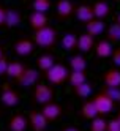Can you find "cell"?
I'll list each match as a JSON object with an SVG mask.
<instances>
[{
    "mask_svg": "<svg viewBox=\"0 0 120 131\" xmlns=\"http://www.w3.org/2000/svg\"><path fill=\"white\" fill-rule=\"evenodd\" d=\"M57 40H59L57 30L51 25H46L40 30H35L33 33V43L41 49H52L57 44Z\"/></svg>",
    "mask_w": 120,
    "mask_h": 131,
    "instance_id": "obj_1",
    "label": "cell"
},
{
    "mask_svg": "<svg viewBox=\"0 0 120 131\" xmlns=\"http://www.w3.org/2000/svg\"><path fill=\"white\" fill-rule=\"evenodd\" d=\"M44 78L48 79L49 84L52 85H62V84H65L70 78V71L65 65L62 63H55L52 68H49L48 71L44 73Z\"/></svg>",
    "mask_w": 120,
    "mask_h": 131,
    "instance_id": "obj_2",
    "label": "cell"
},
{
    "mask_svg": "<svg viewBox=\"0 0 120 131\" xmlns=\"http://www.w3.org/2000/svg\"><path fill=\"white\" fill-rule=\"evenodd\" d=\"M54 89L48 84H36L33 89V101L36 104H48V103L54 101Z\"/></svg>",
    "mask_w": 120,
    "mask_h": 131,
    "instance_id": "obj_3",
    "label": "cell"
},
{
    "mask_svg": "<svg viewBox=\"0 0 120 131\" xmlns=\"http://www.w3.org/2000/svg\"><path fill=\"white\" fill-rule=\"evenodd\" d=\"M38 81H40V71L35 70V68H29V67H25L24 73L16 79L17 85H21V87H24V89H29V87L36 85V84H38Z\"/></svg>",
    "mask_w": 120,
    "mask_h": 131,
    "instance_id": "obj_4",
    "label": "cell"
},
{
    "mask_svg": "<svg viewBox=\"0 0 120 131\" xmlns=\"http://www.w3.org/2000/svg\"><path fill=\"white\" fill-rule=\"evenodd\" d=\"M92 100L95 101L100 115H106V114H111V112H112V109H114V103H115V101H112V100H111V98L106 95V93L100 92V93H96V95L92 98Z\"/></svg>",
    "mask_w": 120,
    "mask_h": 131,
    "instance_id": "obj_5",
    "label": "cell"
},
{
    "mask_svg": "<svg viewBox=\"0 0 120 131\" xmlns=\"http://www.w3.org/2000/svg\"><path fill=\"white\" fill-rule=\"evenodd\" d=\"M35 43L33 40H29V38H19L17 41H14L13 44V51L17 54V55H21V57H29V55L33 54L35 51Z\"/></svg>",
    "mask_w": 120,
    "mask_h": 131,
    "instance_id": "obj_6",
    "label": "cell"
},
{
    "mask_svg": "<svg viewBox=\"0 0 120 131\" xmlns=\"http://www.w3.org/2000/svg\"><path fill=\"white\" fill-rule=\"evenodd\" d=\"M48 118L43 115L41 111H32L29 114V126L32 131H44L48 128Z\"/></svg>",
    "mask_w": 120,
    "mask_h": 131,
    "instance_id": "obj_7",
    "label": "cell"
},
{
    "mask_svg": "<svg viewBox=\"0 0 120 131\" xmlns=\"http://www.w3.org/2000/svg\"><path fill=\"white\" fill-rule=\"evenodd\" d=\"M57 17L62 21H65L68 19V17H71L73 14H74L76 11V6L73 5L71 0H59L57 2Z\"/></svg>",
    "mask_w": 120,
    "mask_h": 131,
    "instance_id": "obj_8",
    "label": "cell"
},
{
    "mask_svg": "<svg viewBox=\"0 0 120 131\" xmlns=\"http://www.w3.org/2000/svg\"><path fill=\"white\" fill-rule=\"evenodd\" d=\"M41 112H43V115L48 118V122H55V120L62 115L63 109H62V106L59 104V103L51 101V103H48V104H43Z\"/></svg>",
    "mask_w": 120,
    "mask_h": 131,
    "instance_id": "obj_9",
    "label": "cell"
},
{
    "mask_svg": "<svg viewBox=\"0 0 120 131\" xmlns=\"http://www.w3.org/2000/svg\"><path fill=\"white\" fill-rule=\"evenodd\" d=\"M0 100H2V103H3L6 107H14V106L19 104L21 95H19V92H17V90H14L11 87H5V90L2 92Z\"/></svg>",
    "mask_w": 120,
    "mask_h": 131,
    "instance_id": "obj_10",
    "label": "cell"
},
{
    "mask_svg": "<svg viewBox=\"0 0 120 131\" xmlns=\"http://www.w3.org/2000/svg\"><path fill=\"white\" fill-rule=\"evenodd\" d=\"M29 126V118H25L24 114H14L8 120V129L10 131H25Z\"/></svg>",
    "mask_w": 120,
    "mask_h": 131,
    "instance_id": "obj_11",
    "label": "cell"
},
{
    "mask_svg": "<svg viewBox=\"0 0 120 131\" xmlns=\"http://www.w3.org/2000/svg\"><path fill=\"white\" fill-rule=\"evenodd\" d=\"M74 16H76V19L79 22H90L92 19H95V13H93V6H90V5H79L76 6V11H74Z\"/></svg>",
    "mask_w": 120,
    "mask_h": 131,
    "instance_id": "obj_12",
    "label": "cell"
},
{
    "mask_svg": "<svg viewBox=\"0 0 120 131\" xmlns=\"http://www.w3.org/2000/svg\"><path fill=\"white\" fill-rule=\"evenodd\" d=\"M49 22L48 16H46V13H40V11H33L30 16H29V24L33 30H40L43 29V27H46Z\"/></svg>",
    "mask_w": 120,
    "mask_h": 131,
    "instance_id": "obj_13",
    "label": "cell"
},
{
    "mask_svg": "<svg viewBox=\"0 0 120 131\" xmlns=\"http://www.w3.org/2000/svg\"><path fill=\"white\" fill-rule=\"evenodd\" d=\"M81 115H82V118H85L89 122L100 115L98 114V109H96V104H95L93 100H89V101H85L84 104H82V107H81Z\"/></svg>",
    "mask_w": 120,
    "mask_h": 131,
    "instance_id": "obj_14",
    "label": "cell"
},
{
    "mask_svg": "<svg viewBox=\"0 0 120 131\" xmlns=\"http://www.w3.org/2000/svg\"><path fill=\"white\" fill-rule=\"evenodd\" d=\"M103 82L106 87H120V71L117 68H109L103 76Z\"/></svg>",
    "mask_w": 120,
    "mask_h": 131,
    "instance_id": "obj_15",
    "label": "cell"
},
{
    "mask_svg": "<svg viewBox=\"0 0 120 131\" xmlns=\"http://www.w3.org/2000/svg\"><path fill=\"white\" fill-rule=\"evenodd\" d=\"M104 29H106V24L103 22V19H92L90 22H87L85 24V32L89 33V35H92L95 38V36H98V35H101L104 32Z\"/></svg>",
    "mask_w": 120,
    "mask_h": 131,
    "instance_id": "obj_16",
    "label": "cell"
},
{
    "mask_svg": "<svg viewBox=\"0 0 120 131\" xmlns=\"http://www.w3.org/2000/svg\"><path fill=\"white\" fill-rule=\"evenodd\" d=\"M112 46H111V41L109 40H101L95 44V54H96V57L100 59H107L112 55Z\"/></svg>",
    "mask_w": 120,
    "mask_h": 131,
    "instance_id": "obj_17",
    "label": "cell"
},
{
    "mask_svg": "<svg viewBox=\"0 0 120 131\" xmlns=\"http://www.w3.org/2000/svg\"><path fill=\"white\" fill-rule=\"evenodd\" d=\"M78 49L81 52H90L92 49H95V41H93V36L89 35L87 32L79 35L78 38Z\"/></svg>",
    "mask_w": 120,
    "mask_h": 131,
    "instance_id": "obj_18",
    "label": "cell"
},
{
    "mask_svg": "<svg viewBox=\"0 0 120 131\" xmlns=\"http://www.w3.org/2000/svg\"><path fill=\"white\" fill-rule=\"evenodd\" d=\"M22 21V14L19 10H16V8H8V13H6V24L5 27L6 29H14L21 24Z\"/></svg>",
    "mask_w": 120,
    "mask_h": 131,
    "instance_id": "obj_19",
    "label": "cell"
},
{
    "mask_svg": "<svg viewBox=\"0 0 120 131\" xmlns=\"http://www.w3.org/2000/svg\"><path fill=\"white\" fill-rule=\"evenodd\" d=\"M78 38H79V36L76 33H73V32L65 33V35L62 36V41H60L62 43V48L65 49V51H68V52L78 49Z\"/></svg>",
    "mask_w": 120,
    "mask_h": 131,
    "instance_id": "obj_20",
    "label": "cell"
},
{
    "mask_svg": "<svg viewBox=\"0 0 120 131\" xmlns=\"http://www.w3.org/2000/svg\"><path fill=\"white\" fill-rule=\"evenodd\" d=\"M55 65V57L52 54H43V55H40L38 59H36V67H38V70H41V71H48L49 68H52Z\"/></svg>",
    "mask_w": 120,
    "mask_h": 131,
    "instance_id": "obj_21",
    "label": "cell"
},
{
    "mask_svg": "<svg viewBox=\"0 0 120 131\" xmlns=\"http://www.w3.org/2000/svg\"><path fill=\"white\" fill-rule=\"evenodd\" d=\"M24 70H25V67L21 62H10V63H8V70H6V76L10 79L16 81L24 73Z\"/></svg>",
    "mask_w": 120,
    "mask_h": 131,
    "instance_id": "obj_22",
    "label": "cell"
},
{
    "mask_svg": "<svg viewBox=\"0 0 120 131\" xmlns=\"http://www.w3.org/2000/svg\"><path fill=\"white\" fill-rule=\"evenodd\" d=\"M93 13H95V17L96 19H106L111 13V6L103 2V0H98V2L93 5Z\"/></svg>",
    "mask_w": 120,
    "mask_h": 131,
    "instance_id": "obj_23",
    "label": "cell"
},
{
    "mask_svg": "<svg viewBox=\"0 0 120 131\" xmlns=\"http://www.w3.org/2000/svg\"><path fill=\"white\" fill-rule=\"evenodd\" d=\"M70 67H71V71H85L87 68V60L84 55H73L70 59Z\"/></svg>",
    "mask_w": 120,
    "mask_h": 131,
    "instance_id": "obj_24",
    "label": "cell"
},
{
    "mask_svg": "<svg viewBox=\"0 0 120 131\" xmlns=\"http://www.w3.org/2000/svg\"><path fill=\"white\" fill-rule=\"evenodd\" d=\"M92 92H93V87H92V84L89 82H84V84H81V85H74L73 87V93L78 96V98H89L92 95Z\"/></svg>",
    "mask_w": 120,
    "mask_h": 131,
    "instance_id": "obj_25",
    "label": "cell"
},
{
    "mask_svg": "<svg viewBox=\"0 0 120 131\" xmlns=\"http://www.w3.org/2000/svg\"><path fill=\"white\" fill-rule=\"evenodd\" d=\"M68 82L71 84V87L81 85V84L87 82V74H85V71H71L70 73V78H68Z\"/></svg>",
    "mask_w": 120,
    "mask_h": 131,
    "instance_id": "obj_26",
    "label": "cell"
},
{
    "mask_svg": "<svg viewBox=\"0 0 120 131\" xmlns=\"http://www.w3.org/2000/svg\"><path fill=\"white\" fill-rule=\"evenodd\" d=\"M107 129V120L104 115H98L93 120H90V131H106Z\"/></svg>",
    "mask_w": 120,
    "mask_h": 131,
    "instance_id": "obj_27",
    "label": "cell"
},
{
    "mask_svg": "<svg viewBox=\"0 0 120 131\" xmlns=\"http://www.w3.org/2000/svg\"><path fill=\"white\" fill-rule=\"evenodd\" d=\"M106 35H107V40L109 41H120V24L115 22L112 25H109Z\"/></svg>",
    "mask_w": 120,
    "mask_h": 131,
    "instance_id": "obj_28",
    "label": "cell"
},
{
    "mask_svg": "<svg viewBox=\"0 0 120 131\" xmlns=\"http://www.w3.org/2000/svg\"><path fill=\"white\" fill-rule=\"evenodd\" d=\"M33 10L40 13H48L51 8V0H33Z\"/></svg>",
    "mask_w": 120,
    "mask_h": 131,
    "instance_id": "obj_29",
    "label": "cell"
},
{
    "mask_svg": "<svg viewBox=\"0 0 120 131\" xmlns=\"http://www.w3.org/2000/svg\"><path fill=\"white\" fill-rule=\"evenodd\" d=\"M103 93H106L112 101L120 103V87H104Z\"/></svg>",
    "mask_w": 120,
    "mask_h": 131,
    "instance_id": "obj_30",
    "label": "cell"
},
{
    "mask_svg": "<svg viewBox=\"0 0 120 131\" xmlns=\"http://www.w3.org/2000/svg\"><path fill=\"white\" fill-rule=\"evenodd\" d=\"M8 63H10V60H8V57H6V55H3V57L0 59V76H6Z\"/></svg>",
    "mask_w": 120,
    "mask_h": 131,
    "instance_id": "obj_31",
    "label": "cell"
},
{
    "mask_svg": "<svg viewBox=\"0 0 120 131\" xmlns=\"http://www.w3.org/2000/svg\"><path fill=\"white\" fill-rule=\"evenodd\" d=\"M107 131H120V120L112 118L107 122Z\"/></svg>",
    "mask_w": 120,
    "mask_h": 131,
    "instance_id": "obj_32",
    "label": "cell"
},
{
    "mask_svg": "<svg viewBox=\"0 0 120 131\" xmlns=\"http://www.w3.org/2000/svg\"><path fill=\"white\" fill-rule=\"evenodd\" d=\"M6 13H8V8L0 3V27H5L6 24Z\"/></svg>",
    "mask_w": 120,
    "mask_h": 131,
    "instance_id": "obj_33",
    "label": "cell"
},
{
    "mask_svg": "<svg viewBox=\"0 0 120 131\" xmlns=\"http://www.w3.org/2000/svg\"><path fill=\"white\" fill-rule=\"evenodd\" d=\"M111 59H112V63L115 67H120V48L112 51V55H111Z\"/></svg>",
    "mask_w": 120,
    "mask_h": 131,
    "instance_id": "obj_34",
    "label": "cell"
},
{
    "mask_svg": "<svg viewBox=\"0 0 120 131\" xmlns=\"http://www.w3.org/2000/svg\"><path fill=\"white\" fill-rule=\"evenodd\" d=\"M62 131H81V129L76 128V126H67V128H63Z\"/></svg>",
    "mask_w": 120,
    "mask_h": 131,
    "instance_id": "obj_35",
    "label": "cell"
},
{
    "mask_svg": "<svg viewBox=\"0 0 120 131\" xmlns=\"http://www.w3.org/2000/svg\"><path fill=\"white\" fill-rule=\"evenodd\" d=\"M3 55H5V54H3V48H2V46H0V59H2Z\"/></svg>",
    "mask_w": 120,
    "mask_h": 131,
    "instance_id": "obj_36",
    "label": "cell"
},
{
    "mask_svg": "<svg viewBox=\"0 0 120 131\" xmlns=\"http://www.w3.org/2000/svg\"><path fill=\"white\" fill-rule=\"evenodd\" d=\"M117 22L120 24V13H118V16H117Z\"/></svg>",
    "mask_w": 120,
    "mask_h": 131,
    "instance_id": "obj_37",
    "label": "cell"
},
{
    "mask_svg": "<svg viewBox=\"0 0 120 131\" xmlns=\"http://www.w3.org/2000/svg\"><path fill=\"white\" fill-rule=\"evenodd\" d=\"M117 118H118V120H120V112H118V115H117Z\"/></svg>",
    "mask_w": 120,
    "mask_h": 131,
    "instance_id": "obj_38",
    "label": "cell"
},
{
    "mask_svg": "<svg viewBox=\"0 0 120 131\" xmlns=\"http://www.w3.org/2000/svg\"><path fill=\"white\" fill-rule=\"evenodd\" d=\"M115 2H118V0H115Z\"/></svg>",
    "mask_w": 120,
    "mask_h": 131,
    "instance_id": "obj_39",
    "label": "cell"
},
{
    "mask_svg": "<svg viewBox=\"0 0 120 131\" xmlns=\"http://www.w3.org/2000/svg\"><path fill=\"white\" fill-rule=\"evenodd\" d=\"M106 131H107V129H106Z\"/></svg>",
    "mask_w": 120,
    "mask_h": 131,
    "instance_id": "obj_40",
    "label": "cell"
}]
</instances>
